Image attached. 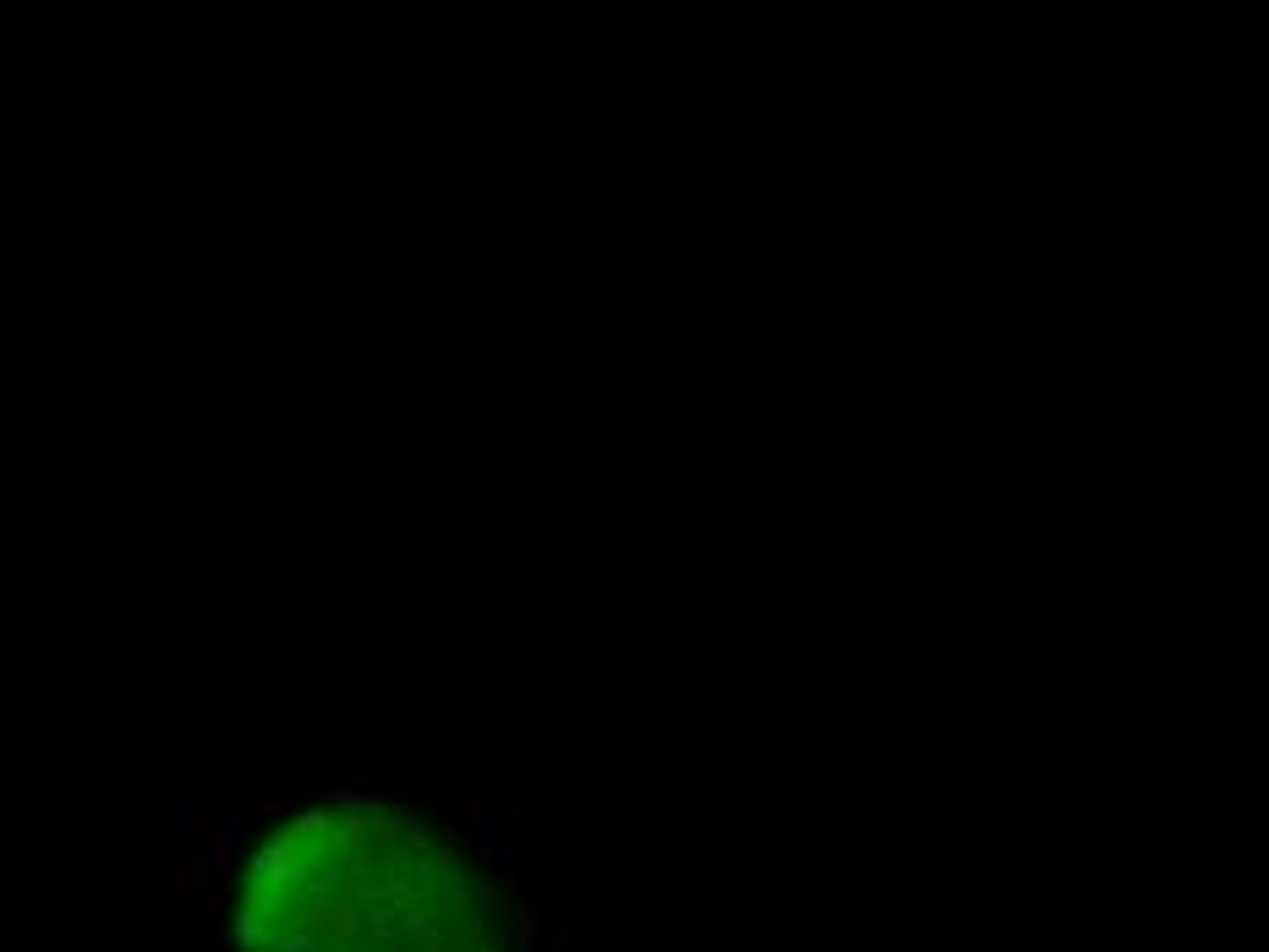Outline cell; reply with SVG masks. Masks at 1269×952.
<instances>
[{
  "label": "cell",
  "instance_id": "cell-1",
  "mask_svg": "<svg viewBox=\"0 0 1269 952\" xmlns=\"http://www.w3.org/2000/svg\"><path fill=\"white\" fill-rule=\"evenodd\" d=\"M186 827H192L198 843H214V837H225V811L214 799H192L186 805Z\"/></svg>",
  "mask_w": 1269,
  "mask_h": 952
},
{
  "label": "cell",
  "instance_id": "cell-4",
  "mask_svg": "<svg viewBox=\"0 0 1269 952\" xmlns=\"http://www.w3.org/2000/svg\"><path fill=\"white\" fill-rule=\"evenodd\" d=\"M247 816H252V821H279V816H285V805H279V799H258Z\"/></svg>",
  "mask_w": 1269,
  "mask_h": 952
},
{
  "label": "cell",
  "instance_id": "cell-5",
  "mask_svg": "<svg viewBox=\"0 0 1269 952\" xmlns=\"http://www.w3.org/2000/svg\"><path fill=\"white\" fill-rule=\"evenodd\" d=\"M170 952H192V931H186V925L170 931Z\"/></svg>",
  "mask_w": 1269,
  "mask_h": 952
},
{
  "label": "cell",
  "instance_id": "cell-2",
  "mask_svg": "<svg viewBox=\"0 0 1269 952\" xmlns=\"http://www.w3.org/2000/svg\"><path fill=\"white\" fill-rule=\"evenodd\" d=\"M225 903H230V881H214L209 893L198 898V925H214V919L225 914Z\"/></svg>",
  "mask_w": 1269,
  "mask_h": 952
},
{
  "label": "cell",
  "instance_id": "cell-3",
  "mask_svg": "<svg viewBox=\"0 0 1269 952\" xmlns=\"http://www.w3.org/2000/svg\"><path fill=\"white\" fill-rule=\"evenodd\" d=\"M170 893H192V865H186V854L170 860Z\"/></svg>",
  "mask_w": 1269,
  "mask_h": 952
}]
</instances>
